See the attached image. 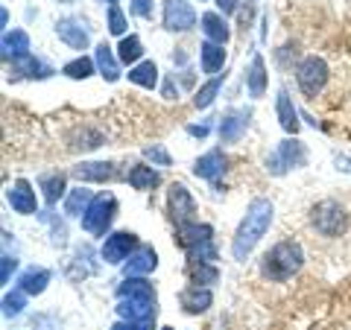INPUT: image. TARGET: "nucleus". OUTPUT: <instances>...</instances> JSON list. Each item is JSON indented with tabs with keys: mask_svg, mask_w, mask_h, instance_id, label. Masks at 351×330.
<instances>
[{
	"mask_svg": "<svg viewBox=\"0 0 351 330\" xmlns=\"http://www.w3.org/2000/svg\"><path fill=\"white\" fill-rule=\"evenodd\" d=\"M272 216H276V207H272L269 199H263V196H255L249 205H246V214L240 219V225L234 231V240H232V255L234 260L243 263L255 246L263 240V234L269 231L272 225Z\"/></svg>",
	"mask_w": 351,
	"mask_h": 330,
	"instance_id": "f257e3e1",
	"label": "nucleus"
},
{
	"mask_svg": "<svg viewBox=\"0 0 351 330\" xmlns=\"http://www.w3.org/2000/svg\"><path fill=\"white\" fill-rule=\"evenodd\" d=\"M304 266V249L295 240H281L272 246L261 260V275L272 283H284L293 275H299Z\"/></svg>",
	"mask_w": 351,
	"mask_h": 330,
	"instance_id": "f03ea898",
	"label": "nucleus"
},
{
	"mask_svg": "<svg viewBox=\"0 0 351 330\" xmlns=\"http://www.w3.org/2000/svg\"><path fill=\"white\" fill-rule=\"evenodd\" d=\"M311 225H313L316 234H322L328 240H337L351 228V214H348V207L343 202L322 199V202H316L311 207Z\"/></svg>",
	"mask_w": 351,
	"mask_h": 330,
	"instance_id": "7ed1b4c3",
	"label": "nucleus"
},
{
	"mask_svg": "<svg viewBox=\"0 0 351 330\" xmlns=\"http://www.w3.org/2000/svg\"><path fill=\"white\" fill-rule=\"evenodd\" d=\"M114 216H117V199H114V193H106L103 190V193L94 196V202L88 205V211L82 214V228L91 237H106L108 228H112V223H114Z\"/></svg>",
	"mask_w": 351,
	"mask_h": 330,
	"instance_id": "20e7f679",
	"label": "nucleus"
},
{
	"mask_svg": "<svg viewBox=\"0 0 351 330\" xmlns=\"http://www.w3.org/2000/svg\"><path fill=\"white\" fill-rule=\"evenodd\" d=\"M328 76H331V71H328V62L322 56H304L295 64V85H299V91L307 100L322 94V88L328 85Z\"/></svg>",
	"mask_w": 351,
	"mask_h": 330,
	"instance_id": "39448f33",
	"label": "nucleus"
},
{
	"mask_svg": "<svg viewBox=\"0 0 351 330\" xmlns=\"http://www.w3.org/2000/svg\"><path fill=\"white\" fill-rule=\"evenodd\" d=\"M304 164H307V147L299 138H287L278 144L276 155L267 158V170L272 175H284L287 170H302Z\"/></svg>",
	"mask_w": 351,
	"mask_h": 330,
	"instance_id": "423d86ee",
	"label": "nucleus"
},
{
	"mask_svg": "<svg viewBox=\"0 0 351 330\" xmlns=\"http://www.w3.org/2000/svg\"><path fill=\"white\" fill-rule=\"evenodd\" d=\"M167 214L176 223V228L188 225V223H193V219H196V202H193L191 190L182 181L170 184V190H167Z\"/></svg>",
	"mask_w": 351,
	"mask_h": 330,
	"instance_id": "0eeeda50",
	"label": "nucleus"
},
{
	"mask_svg": "<svg viewBox=\"0 0 351 330\" xmlns=\"http://www.w3.org/2000/svg\"><path fill=\"white\" fill-rule=\"evenodd\" d=\"M138 249H141L138 234H132V231H114V234L106 237V243L100 249V257L106 263H112V266H120V263H126Z\"/></svg>",
	"mask_w": 351,
	"mask_h": 330,
	"instance_id": "6e6552de",
	"label": "nucleus"
},
{
	"mask_svg": "<svg viewBox=\"0 0 351 330\" xmlns=\"http://www.w3.org/2000/svg\"><path fill=\"white\" fill-rule=\"evenodd\" d=\"M73 179H80L82 184H106V181H117L123 179L117 161H82L71 170Z\"/></svg>",
	"mask_w": 351,
	"mask_h": 330,
	"instance_id": "1a4fd4ad",
	"label": "nucleus"
},
{
	"mask_svg": "<svg viewBox=\"0 0 351 330\" xmlns=\"http://www.w3.org/2000/svg\"><path fill=\"white\" fill-rule=\"evenodd\" d=\"M161 24L170 32H188L196 27V9L188 3V0H164Z\"/></svg>",
	"mask_w": 351,
	"mask_h": 330,
	"instance_id": "9d476101",
	"label": "nucleus"
},
{
	"mask_svg": "<svg viewBox=\"0 0 351 330\" xmlns=\"http://www.w3.org/2000/svg\"><path fill=\"white\" fill-rule=\"evenodd\" d=\"M6 202L12 207L15 214L21 216H32L38 214V199H36V190H32V184L27 179H18L12 187L6 190Z\"/></svg>",
	"mask_w": 351,
	"mask_h": 330,
	"instance_id": "9b49d317",
	"label": "nucleus"
},
{
	"mask_svg": "<svg viewBox=\"0 0 351 330\" xmlns=\"http://www.w3.org/2000/svg\"><path fill=\"white\" fill-rule=\"evenodd\" d=\"M56 36L68 44L71 50H85L91 44V32L80 18H62L56 21Z\"/></svg>",
	"mask_w": 351,
	"mask_h": 330,
	"instance_id": "f8f14e48",
	"label": "nucleus"
},
{
	"mask_svg": "<svg viewBox=\"0 0 351 330\" xmlns=\"http://www.w3.org/2000/svg\"><path fill=\"white\" fill-rule=\"evenodd\" d=\"M117 316L126 322H149L158 316V301H147V299H117Z\"/></svg>",
	"mask_w": 351,
	"mask_h": 330,
	"instance_id": "ddd939ff",
	"label": "nucleus"
},
{
	"mask_svg": "<svg viewBox=\"0 0 351 330\" xmlns=\"http://www.w3.org/2000/svg\"><path fill=\"white\" fill-rule=\"evenodd\" d=\"M246 129H249V112L228 108V112L219 117V140H223V144H237V140L246 135Z\"/></svg>",
	"mask_w": 351,
	"mask_h": 330,
	"instance_id": "4468645a",
	"label": "nucleus"
},
{
	"mask_svg": "<svg viewBox=\"0 0 351 330\" xmlns=\"http://www.w3.org/2000/svg\"><path fill=\"white\" fill-rule=\"evenodd\" d=\"M226 164H228V158L223 149H208L205 155L193 161V175L196 179H205V181H214L226 173Z\"/></svg>",
	"mask_w": 351,
	"mask_h": 330,
	"instance_id": "2eb2a0df",
	"label": "nucleus"
},
{
	"mask_svg": "<svg viewBox=\"0 0 351 330\" xmlns=\"http://www.w3.org/2000/svg\"><path fill=\"white\" fill-rule=\"evenodd\" d=\"M179 304H182V310L184 313H191V316H199V313H205L208 307L214 304V292H211V287H184L182 292H179Z\"/></svg>",
	"mask_w": 351,
	"mask_h": 330,
	"instance_id": "dca6fc26",
	"label": "nucleus"
},
{
	"mask_svg": "<svg viewBox=\"0 0 351 330\" xmlns=\"http://www.w3.org/2000/svg\"><path fill=\"white\" fill-rule=\"evenodd\" d=\"M208 240H214V228L208 223H188V225H179L176 228V243H179L184 251H191L193 246L199 243H208Z\"/></svg>",
	"mask_w": 351,
	"mask_h": 330,
	"instance_id": "f3484780",
	"label": "nucleus"
},
{
	"mask_svg": "<svg viewBox=\"0 0 351 330\" xmlns=\"http://www.w3.org/2000/svg\"><path fill=\"white\" fill-rule=\"evenodd\" d=\"M53 71L44 64L41 59L29 56H21V59H12V68H9V79H47Z\"/></svg>",
	"mask_w": 351,
	"mask_h": 330,
	"instance_id": "a211bd4d",
	"label": "nucleus"
},
{
	"mask_svg": "<svg viewBox=\"0 0 351 330\" xmlns=\"http://www.w3.org/2000/svg\"><path fill=\"white\" fill-rule=\"evenodd\" d=\"M158 266V255H156V249H149V246H141L135 255H132L126 260V278H147L149 272H156Z\"/></svg>",
	"mask_w": 351,
	"mask_h": 330,
	"instance_id": "6ab92c4d",
	"label": "nucleus"
},
{
	"mask_svg": "<svg viewBox=\"0 0 351 330\" xmlns=\"http://www.w3.org/2000/svg\"><path fill=\"white\" fill-rule=\"evenodd\" d=\"M276 114H278V123H281V129L287 131V135H299V112H295V105H293V97L284 91H278V97H276Z\"/></svg>",
	"mask_w": 351,
	"mask_h": 330,
	"instance_id": "aec40b11",
	"label": "nucleus"
},
{
	"mask_svg": "<svg viewBox=\"0 0 351 330\" xmlns=\"http://www.w3.org/2000/svg\"><path fill=\"white\" fill-rule=\"evenodd\" d=\"M267 85H269V73H267V64H263V56L255 53L249 64V73H246V88H249V97L252 100H261L267 94Z\"/></svg>",
	"mask_w": 351,
	"mask_h": 330,
	"instance_id": "412c9836",
	"label": "nucleus"
},
{
	"mask_svg": "<svg viewBox=\"0 0 351 330\" xmlns=\"http://www.w3.org/2000/svg\"><path fill=\"white\" fill-rule=\"evenodd\" d=\"M38 187H41L44 202L53 207L62 196H68V175L59 173V170L56 173H44V175H38Z\"/></svg>",
	"mask_w": 351,
	"mask_h": 330,
	"instance_id": "4be33fe9",
	"label": "nucleus"
},
{
	"mask_svg": "<svg viewBox=\"0 0 351 330\" xmlns=\"http://www.w3.org/2000/svg\"><path fill=\"white\" fill-rule=\"evenodd\" d=\"M199 27H202V36L205 41H214V44H228V38H232V29H228L226 24V18L219 15V12H205L199 18Z\"/></svg>",
	"mask_w": 351,
	"mask_h": 330,
	"instance_id": "5701e85b",
	"label": "nucleus"
},
{
	"mask_svg": "<svg viewBox=\"0 0 351 330\" xmlns=\"http://www.w3.org/2000/svg\"><path fill=\"white\" fill-rule=\"evenodd\" d=\"M199 64H202V73L219 76V71L226 68V47L223 44H214V41H202L199 44Z\"/></svg>",
	"mask_w": 351,
	"mask_h": 330,
	"instance_id": "b1692460",
	"label": "nucleus"
},
{
	"mask_svg": "<svg viewBox=\"0 0 351 330\" xmlns=\"http://www.w3.org/2000/svg\"><path fill=\"white\" fill-rule=\"evenodd\" d=\"M0 50H3V59H21L29 56V36L24 29H3V41H0Z\"/></svg>",
	"mask_w": 351,
	"mask_h": 330,
	"instance_id": "393cba45",
	"label": "nucleus"
},
{
	"mask_svg": "<svg viewBox=\"0 0 351 330\" xmlns=\"http://www.w3.org/2000/svg\"><path fill=\"white\" fill-rule=\"evenodd\" d=\"M94 62H97V71H100V76L106 82H117L120 79V59L112 53V47L103 41V44H97V50H94Z\"/></svg>",
	"mask_w": 351,
	"mask_h": 330,
	"instance_id": "a878e982",
	"label": "nucleus"
},
{
	"mask_svg": "<svg viewBox=\"0 0 351 330\" xmlns=\"http://www.w3.org/2000/svg\"><path fill=\"white\" fill-rule=\"evenodd\" d=\"M50 269H44V266H29L24 269V275L18 278V290H24L27 295H41L44 290H47V283H50Z\"/></svg>",
	"mask_w": 351,
	"mask_h": 330,
	"instance_id": "bb28decb",
	"label": "nucleus"
},
{
	"mask_svg": "<svg viewBox=\"0 0 351 330\" xmlns=\"http://www.w3.org/2000/svg\"><path fill=\"white\" fill-rule=\"evenodd\" d=\"M126 181L135 187V190L147 193V190H152V187L161 184V175H158V170H152L149 164H135V167H129Z\"/></svg>",
	"mask_w": 351,
	"mask_h": 330,
	"instance_id": "cd10ccee",
	"label": "nucleus"
},
{
	"mask_svg": "<svg viewBox=\"0 0 351 330\" xmlns=\"http://www.w3.org/2000/svg\"><path fill=\"white\" fill-rule=\"evenodd\" d=\"M117 299H147V301H158L156 287L147 278H126L117 287Z\"/></svg>",
	"mask_w": 351,
	"mask_h": 330,
	"instance_id": "c85d7f7f",
	"label": "nucleus"
},
{
	"mask_svg": "<svg viewBox=\"0 0 351 330\" xmlns=\"http://www.w3.org/2000/svg\"><path fill=\"white\" fill-rule=\"evenodd\" d=\"M126 76H129V82H132V85L152 91V88L158 85V64L152 62V59H144V62H138L135 68H129Z\"/></svg>",
	"mask_w": 351,
	"mask_h": 330,
	"instance_id": "c756f323",
	"label": "nucleus"
},
{
	"mask_svg": "<svg viewBox=\"0 0 351 330\" xmlns=\"http://www.w3.org/2000/svg\"><path fill=\"white\" fill-rule=\"evenodd\" d=\"M188 278L193 287H211V283L219 281V269H217V263L193 260V263H188Z\"/></svg>",
	"mask_w": 351,
	"mask_h": 330,
	"instance_id": "7c9ffc66",
	"label": "nucleus"
},
{
	"mask_svg": "<svg viewBox=\"0 0 351 330\" xmlns=\"http://www.w3.org/2000/svg\"><path fill=\"white\" fill-rule=\"evenodd\" d=\"M117 59L120 64H129V68H135L138 62H144V44H141L138 36H123L117 44Z\"/></svg>",
	"mask_w": 351,
	"mask_h": 330,
	"instance_id": "2f4dec72",
	"label": "nucleus"
},
{
	"mask_svg": "<svg viewBox=\"0 0 351 330\" xmlns=\"http://www.w3.org/2000/svg\"><path fill=\"white\" fill-rule=\"evenodd\" d=\"M91 202H94V193L88 190V187H73V190H68V196H64V214L82 216Z\"/></svg>",
	"mask_w": 351,
	"mask_h": 330,
	"instance_id": "473e14b6",
	"label": "nucleus"
},
{
	"mask_svg": "<svg viewBox=\"0 0 351 330\" xmlns=\"http://www.w3.org/2000/svg\"><path fill=\"white\" fill-rule=\"evenodd\" d=\"M103 144H106V135H103V131H97V129H91V126H82L71 138V149H82V152L97 149V147H103Z\"/></svg>",
	"mask_w": 351,
	"mask_h": 330,
	"instance_id": "72a5a7b5",
	"label": "nucleus"
},
{
	"mask_svg": "<svg viewBox=\"0 0 351 330\" xmlns=\"http://www.w3.org/2000/svg\"><path fill=\"white\" fill-rule=\"evenodd\" d=\"M223 79H226V76H211V79H208L199 91L193 94V108H208V105H211L217 100L219 88H223Z\"/></svg>",
	"mask_w": 351,
	"mask_h": 330,
	"instance_id": "f704fd0d",
	"label": "nucleus"
},
{
	"mask_svg": "<svg viewBox=\"0 0 351 330\" xmlns=\"http://www.w3.org/2000/svg\"><path fill=\"white\" fill-rule=\"evenodd\" d=\"M97 71V62L94 59H88V56H76L73 62H68L62 68V73L68 76V79H88Z\"/></svg>",
	"mask_w": 351,
	"mask_h": 330,
	"instance_id": "c9c22d12",
	"label": "nucleus"
},
{
	"mask_svg": "<svg viewBox=\"0 0 351 330\" xmlns=\"http://www.w3.org/2000/svg\"><path fill=\"white\" fill-rule=\"evenodd\" d=\"M27 307V292L24 290H12L3 295V316L6 318H18L21 313H24Z\"/></svg>",
	"mask_w": 351,
	"mask_h": 330,
	"instance_id": "e433bc0d",
	"label": "nucleus"
},
{
	"mask_svg": "<svg viewBox=\"0 0 351 330\" xmlns=\"http://www.w3.org/2000/svg\"><path fill=\"white\" fill-rule=\"evenodd\" d=\"M184 255H188V263H193V260H202V263H217V260H219L214 240H208V243L193 246L191 251H184Z\"/></svg>",
	"mask_w": 351,
	"mask_h": 330,
	"instance_id": "4c0bfd02",
	"label": "nucleus"
},
{
	"mask_svg": "<svg viewBox=\"0 0 351 330\" xmlns=\"http://www.w3.org/2000/svg\"><path fill=\"white\" fill-rule=\"evenodd\" d=\"M106 27H108V32H112V36H120L123 38L126 36V15L120 12V6L114 3V6H108V21H106Z\"/></svg>",
	"mask_w": 351,
	"mask_h": 330,
	"instance_id": "58836bf2",
	"label": "nucleus"
},
{
	"mask_svg": "<svg viewBox=\"0 0 351 330\" xmlns=\"http://www.w3.org/2000/svg\"><path fill=\"white\" fill-rule=\"evenodd\" d=\"M144 158H147V161H152V167H170V164H173L170 152L164 149L161 144H152V147H147V149H144Z\"/></svg>",
	"mask_w": 351,
	"mask_h": 330,
	"instance_id": "ea45409f",
	"label": "nucleus"
},
{
	"mask_svg": "<svg viewBox=\"0 0 351 330\" xmlns=\"http://www.w3.org/2000/svg\"><path fill=\"white\" fill-rule=\"evenodd\" d=\"M15 269H18V260L9 257V255H3V260H0V283H3V287H6L9 281H12Z\"/></svg>",
	"mask_w": 351,
	"mask_h": 330,
	"instance_id": "a19ab883",
	"label": "nucleus"
},
{
	"mask_svg": "<svg viewBox=\"0 0 351 330\" xmlns=\"http://www.w3.org/2000/svg\"><path fill=\"white\" fill-rule=\"evenodd\" d=\"M112 330H156V318H149V322H126V318H120V322L112 325Z\"/></svg>",
	"mask_w": 351,
	"mask_h": 330,
	"instance_id": "79ce46f5",
	"label": "nucleus"
},
{
	"mask_svg": "<svg viewBox=\"0 0 351 330\" xmlns=\"http://www.w3.org/2000/svg\"><path fill=\"white\" fill-rule=\"evenodd\" d=\"M129 9H132V15H138V18H152V12H156V9H152V0H132L129 3Z\"/></svg>",
	"mask_w": 351,
	"mask_h": 330,
	"instance_id": "37998d69",
	"label": "nucleus"
},
{
	"mask_svg": "<svg viewBox=\"0 0 351 330\" xmlns=\"http://www.w3.org/2000/svg\"><path fill=\"white\" fill-rule=\"evenodd\" d=\"M32 330H59L56 318L47 316V313H38L36 318H32Z\"/></svg>",
	"mask_w": 351,
	"mask_h": 330,
	"instance_id": "c03bdc74",
	"label": "nucleus"
},
{
	"mask_svg": "<svg viewBox=\"0 0 351 330\" xmlns=\"http://www.w3.org/2000/svg\"><path fill=\"white\" fill-rule=\"evenodd\" d=\"M217 9H219V15H232L237 12V0H217Z\"/></svg>",
	"mask_w": 351,
	"mask_h": 330,
	"instance_id": "a18cd8bd",
	"label": "nucleus"
},
{
	"mask_svg": "<svg viewBox=\"0 0 351 330\" xmlns=\"http://www.w3.org/2000/svg\"><path fill=\"white\" fill-rule=\"evenodd\" d=\"M188 131L193 138H205L208 135V126H188Z\"/></svg>",
	"mask_w": 351,
	"mask_h": 330,
	"instance_id": "49530a36",
	"label": "nucleus"
},
{
	"mask_svg": "<svg viewBox=\"0 0 351 330\" xmlns=\"http://www.w3.org/2000/svg\"><path fill=\"white\" fill-rule=\"evenodd\" d=\"M106 3H108V6H114V3H120V0H106Z\"/></svg>",
	"mask_w": 351,
	"mask_h": 330,
	"instance_id": "de8ad7c7",
	"label": "nucleus"
},
{
	"mask_svg": "<svg viewBox=\"0 0 351 330\" xmlns=\"http://www.w3.org/2000/svg\"><path fill=\"white\" fill-rule=\"evenodd\" d=\"M161 330H173V327H161Z\"/></svg>",
	"mask_w": 351,
	"mask_h": 330,
	"instance_id": "09e8293b",
	"label": "nucleus"
}]
</instances>
